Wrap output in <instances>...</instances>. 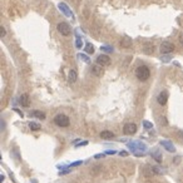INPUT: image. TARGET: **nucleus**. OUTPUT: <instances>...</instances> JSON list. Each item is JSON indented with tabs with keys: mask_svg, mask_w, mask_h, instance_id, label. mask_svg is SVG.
<instances>
[{
	"mask_svg": "<svg viewBox=\"0 0 183 183\" xmlns=\"http://www.w3.org/2000/svg\"><path fill=\"white\" fill-rule=\"evenodd\" d=\"M136 77L138 78L140 82H146L148 78L151 77V70H149V68L146 67V65H140V67H138L137 70H136Z\"/></svg>",
	"mask_w": 183,
	"mask_h": 183,
	"instance_id": "1",
	"label": "nucleus"
},
{
	"mask_svg": "<svg viewBox=\"0 0 183 183\" xmlns=\"http://www.w3.org/2000/svg\"><path fill=\"white\" fill-rule=\"evenodd\" d=\"M129 149L132 151L133 153H136L137 155H143V152L146 149V146L140 142H129L128 143Z\"/></svg>",
	"mask_w": 183,
	"mask_h": 183,
	"instance_id": "2",
	"label": "nucleus"
},
{
	"mask_svg": "<svg viewBox=\"0 0 183 183\" xmlns=\"http://www.w3.org/2000/svg\"><path fill=\"white\" fill-rule=\"evenodd\" d=\"M54 123L59 127H68L70 124V121L65 114H58L54 118Z\"/></svg>",
	"mask_w": 183,
	"mask_h": 183,
	"instance_id": "3",
	"label": "nucleus"
},
{
	"mask_svg": "<svg viewBox=\"0 0 183 183\" xmlns=\"http://www.w3.org/2000/svg\"><path fill=\"white\" fill-rule=\"evenodd\" d=\"M57 29H58V32H59L62 35H64V36H68V35L72 33L69 24H67V23H59L58 27H57Z\"/></svg>",
	"mask_w": 183,
	"mask_h": 183,
	"instance_id": "4",
	"label": "nucleus"
},
{
	"mask_svg": "<svg viewBox=\"0 0 183 183\" xmlns=\"http://www.w3.org/2000/svg\"><path fill=\"white\" fill-rule=\"evenodd\" d=\"M159 50H161V53H162V54L172 53V51L174 50V45H173L171 42H164V43H162V45H161Z\"/></svg>",
	"mask_w": 183,
	"mask_h": 183,
	"instance_id": "5",
	"label": "nucleus"
},
{
	"mask_svg": "<svg viewBox=\"0 0 183 183\" xmlns=\"http://www.w3.org/2000/svg\"><path fill=\"white\" fill-rule=\"evenodd\" d=\"M97 64L102 65V67H107V65H109V64H110V58H109V55H107V54H100V55H98V58H97Z\"/></svg>",
	"mask_w": 183,
	"mask_h": 183,
	"instance_id": "6",
	"label": "nucleus"
},
{
	"mask_svg": "<svg viewBox=\"0 0 183 183\" xmlns=\"http://www.w3.org/2000/svg\"><path fill=\"white\" fill-rule=\"evenodd\" d=\"M137 132V125L134 123H127L123 127V133L124 134H134Z\"/></svg>",
	"mask_w": 183,
	"mask_h": 183,
	"instance_id": "7",
	"label": "nucleus"
},
{
	"mask_svg": "<svg viewBox=\"0 0 183 183\" xmlns=\"http://www.w3.org/2000/svg\"><path fill=\"white\" fill-rule=\"evenodd\" d=\"M58 8H59V10L63 13V14H65L67 17H69V18H72V19H73V13L70 11V9L68 8V5H67V4H64V3H59V4H58Z\"/></svg>",
	"mask_w": 183,
	"mask_h": 183,
	"instance_id": "8",
	"label": "nucleus"
},
{
	"mask_svg": "<svg viewBox=\"0 0 183 183\" xmlns=\"http://www.w3.org/2000/svg\"><path fill=\"white\" fill-rule=\"evenodd\" d=\"M167 100H168V93H167L166 90L161 92V93L158 94V97H157V102H158L161 106H166Z\"/></svg>",
	"mask_w": 183,
	"mask_h": 183,
	"instance_id": "9",
	"label": "nucleus"
},
{
	"mask_svg": "<svg viewBox=\"0 0 183 183\" xmlns=\"http://www.w3.org/2000/svg\"><path fill=\"white\" fill-rule=\"evenodd\" d=\"M92 73H93L94 75H97V77H102L104 74L103 67H102V65H99V64L93 65V67H92Z\"/></svg>",
	"mask_w": 183,
	"mask_h": 183,
	"instance_id": "10",
	"label": "nucleus"
},
{
	"mask_svg": "<svg viewBox=\"0 0 183 183\" xmlns=\"http://www.w3.org/2000/svg\"><path fill=\"white\" fill-rule=\"evenodd\" d=\"M161 144H162L168 152H176V148L173 147L172 142H169V140H162V142H161Z\"/></svg>",
	"mask_w": 183,
	"mask_h": 183,
	"instance_id": "11",
	"label": "nucleus"
},
{
	"mask_svg": "<svg viewBox=\"0 0 183 183\" xmlns=\"http://www.w3.org/2000/svg\"><path fill=\"white\" fill-rule=\"evenodd\" d=\"M121 47H122V48H130V47H132V39L128 38V36L122 38V40H121Z\"/></svg>",
	"mask_w": 183,
	"mask_h": 183,
	"instance_id": "12",
	"label": "nucleus"
},
{
	"mask_svg": "<svg viewBox=\"0 0 183 183\" xmlns=\"http://www.w3.org/2000/svg\"><path fill=\"white\" fill-rule=\"evenodd\" d=\"M20 104L23 107H29L30 106V98L28 94H23L20 97Z\"/></svg>",
	"mask_w": 183,
	"mask_h": 183,
	"instance_id": "13",
	"label": "nucleus"
},
{
	"mask_svg": "<svg viewBox=\"0 0 183 183\" xmlns=\"http://www.w3.org/2000/svg\"><path fill=\"white\" fill-rule=\"evenodd\" d=\"M100 138L103 139H113L114 138V133L110 132V130H103L100 133Z\"/></svg>",
	"mask_w": 183,
	"mask_h": 183,
	"instance_id": "14",
	"label": "nucleus"
},
{
	"mask_svg": "<svg viewBox=\"0 0 183 183\" xmlns=\"http://www.w3.org/2000/svg\"><path fill=\"white\" fill-rule=\"evenodd\" d=\"M153 50H154V48H153V44H151V43H146L144 47H143V51H144L146 54H152Z\"/></svg>",
	"mask_w": 183,
	"mask_h": 183,
	"instance_id": "15",
	"label": "nucleus"
},
{
	"mask_svg": "<svg viewBox=\"0 0 183 183\" xmlns=\"http://www.w3.org/2000/svg\"><path fill=\"white\" fill-rule=\"evenodd\" d=\"M151 171H152V174H163V173H164V169L161 168V167H158V166L152 167Z\"/></svg>",
	"mask_w": 183,
	"mask_h": 183,
	"instance_id": "16",
	"label": "nucleus"
},
{
	"mask_svg": "<svg viewBox=\"0 0 183 183\" xmlns=\"http://www.w3.org/2000/svg\"><path fill=\"white\" fill-rule=\"evenodd\" d=\"M32 115H34L35 118H39V119H45V113H43L40 110H34L32 113Z\"/></svg>",
	"mask_w": 183,
	"mask_h": 183,
	"instance_id": "17",
	"label": "nucleus"
},
{
	"mask_svg": "<svg viewBox=\"0 0 183 183\" xmlns=\"http://www.w3.org/2000/svg\"><path fill=\"white\" fill-rule=\"evenodd\" d=\"M77 77H78V75H77V72L72 69V70L69 72V75H68V78H69V82H70V83H74V82L77 80Z\"/></svg>",
	"mask_w": 183,
	"mask_h": 183,
	"instance_id": "18",
	"label": "nucleus"
},
{
	"mask_svg": "<svg viewBox=\"0 0 183 183\" xmlns=\"http://www.w3.org/2000/svg\"><path fill=\"white\" fill-rule=\"evenodd\" d=\"M152 157L153 158L158 162V163H161L162 162V154L159 153V152H152Z\"/></svg>",
	"mask_w": 183,
	"mask_h": 183,
	"instance_id": "19",
	"label": "nucleus"
},
{
	"mask_svg": "<svg viewBox=\"0 0 183 183\" xmlns=\"http://www.w3.org/2000/svg\"><path fill=\"white\" fill-rule=\"evenodd\" d=\"M85 51L88 54H93L94 53V47H93V44H90V43H88V44H85Z\"/></svg>",
	"mask_w": 183,
	"mask_h": 183,
	"instance_id": "20",
	"label": "nucleus"
},
{
	"mask_svg": "<svg viewBox=\"0 0 183 183\" xmlns=\"http://www.w3.org/2000/svg\"><path fill=\"white\" fill-rule=\"evenodd\" d=\"M29 127H30L32 130H39V129H40V124L35 123V122H30V123H29Z\"/></svg>",
	"mask_w": 183,
	"mask_h": 183,
	"instance_id": "21",
	"label": "nucleus"
},
{
	"mask_svg": "<svg viewBox=\"0 0 183 183\" xmlns=\"http://www.w3.org/2000/svg\"><path fill=\"white\" fill-rule=\"evenodd\" d=\"M143 127H144V128H147V129H151L153 125H152V123H151V122H148V121H144V122H143Z\"/></svg>",
	"mask_w": 183,
	"mask_h": 183,
	"instance_id": "22",
	"label": "nucleus"
},
{
	"mask_svg": "<svg viewBox=\"0 0 183 183\" xmlns=\"http://www.w3.org/2000/svg\"><path fill=\"white\" fill-rule=\"evenodd\" d=\"M82 39L80 38H77V48H82Z\"/></svg>",
	"mask_w": 183,
	"mask_h": 183,
	"instance_id": "23",
	"label": "nucleus"
},
{
	"mask_svg": "<svg viewBox=\"0 0 183 183\" xmlns=\"http://www.w3.org/2000/svg\"><path fill=\"white\" fill-rule=\"evenodd\" d=\"M79 58H82V60H84V62L89 63V58H88L87 55H84V54H79Z\"/></svg>",
	"mask_w": 183,
	"mask_h": 183,
	"instance_id": "24",
	"label": "nucleus"
},
{
	"mask_svg": "<svg viewBox=\"0 0 183 183\" xmlns=\"http://www.w3.org/2000/svg\"><path fill=\"white\" fill-rule=\"evenodd\" d=\"M103 157H106V153H100V154H95L94 158L98 159V158H103Z\"/></svg>",
	"mask_w": 183,
	"mask_h": 183,
	"instance_id": "25",
	"label": "nucleus"
},
{
	"mask_svg": "<svg viewBox=\"0 0 183 183\" xmlns=\"http://www.w3.org/2000/svg\"><path fill=\"white\" fill-rule=\"evenodd\" d=\"M0 30H2V38H4V36H5V34H6V32H5V28L3 27V25L0 27Z\"/></svg>",
	"mask_w": 183,
	"mask_h": 183,
	"instance_id": "26",
	"label": "nucleus"
},
{
	"mask_svg": "<svg viewBox=\"0 0 183 183\" xmlns=\"http://www.w3.org/2000/svg\"><path fill=\"white\" fill-rule=\"evenodd\" d=\"M102 50H108V51H112V48L110 47H103Z\"/></svg>",
	"mask_w": 183,
	"mask_h": 183,
	"instance_id": "27",
	"label": "nucleus"
},
{
	"mask_svg": "<svg viewBox=\"0 0 183 183\" xmlns=\"http://www.w3.org/2000/svg\"><path fill=\"white\" fill-rule=\"evenodd\" d=\"M121 155H122V157H125V155H128V152H125V151H122V152H121Z\"/></svg>",
	"mask_w": 183,
	"mask_h": 183,
	"instance_id": "28",
	"label": "nucleus"
},
{
	"mask_svg": "<svg viewBox=\"0 0 183 183\" xmlns=\"http://www.w3.org/2000/svg\"><path fill=\"white\" fill-rule=\"evenodd\" d=\"M106 154H115V152L114 151H108V152H106Z\"/></svg>",
	"mask_w": 183,
	"mask_h": 183,
	"instance_id": "29",
	"label": "nucleus"
},
{
	"mask_svg": "<svg viewBox=\"0 0 183 183\" xmlns=\"http://www.w3.org/2000/svg\"><path fill=\"white\" fill-rule=\"evenodd\" d=\"M179 42H181V44L183 45V34L181 35V38H179Z\"/></svg>",
	"mask_w": 183,
	"mask_h": 183,
	"instance_id": "30",
	"label": "nucleus"
},
{
	"mask_svg": "<svg viewBox=\"0 0 183 183\" xmlns=\"http://www.w3.org/2000/svg\"><path fill=\"white\" fill-rule=\"evenodd\" d=\"M181 136H182V137H183V132H181Z\"/></svg>",
	"mask_w": 183,
	"mask_h": 183,
	"instance_id": "31",
	"label": "nucleus"
}]
</instances>
